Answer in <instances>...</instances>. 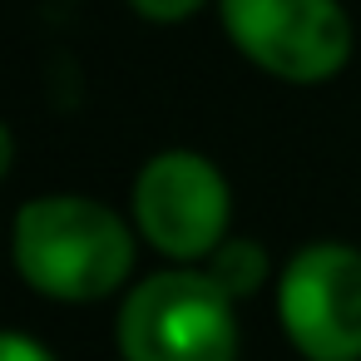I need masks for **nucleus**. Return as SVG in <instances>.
I'll return each instance as SVG.
<instances>
[{
	"instance_id": "nucleus-9",
	"label": "nucleus",
	"mask_w": 361,
	"mask_h": 361,
	"mask_svg": "<svg viewBox=\"0 0 361 361\" xmlns=\"http://www.w3.org/2000/svg\"><path fill=\"white\" fill-rule=\"evenodd\" d=\"M11 159H16V139H11V129L0 124V178L11 173Z\"/></svg>"
},
{
	"instance_id": "nucleus-5",
	"label": "nucleus",
	"mask_w": 361,
	"mask_h": 361,
	"mask_svg": "<svg viewBox=\"0 0 361 361\" xmlns=\"http://www.w3.org/2000/svg\"><path fill=\"white\" fill-rule=\"evenodd\" d=\"M277 317L307 361H361V247L312 243L277 277Z\"/></svg>"
},
{
	"instance_id": "nucleus-4",
	"label": "nucleus",
	"mask_w": 361,
	"mask_h": 361,
	"mask_svg": "<svg viewBox=\"0 0 361 361\" xmlns=\"http://www.w3.org/2000/svg\"><path fill=\"white\" fill-rule=\"evenodd\" d=\"M233 193L213 159L193 149L154 154L134 178V223L164 257L198 267L228 243Z\"/></svg>"
},
{
	"instance_id": "nucleus-8",
	"label": "nucleus",
	"mask_w": 361,
	"mask_h": 361,
	"mask_svg": "<svg viewBox=\"0 0 361 361\" xmlns=\"http://www.w3.org/2000/svg\"><path fill=\"white\" fill-rule=\"evenodd\" d=\"M0 361H55L35 336H20V331H0Z\"/></svg>"
},
{
	"instance_id": "nucleus-6",
	"label": "nucleus",
	"mask_w": 361,
	"mask_h": 361,
	"mask_svg": "<svg viewBox=\"0 0 361 361\" xmlns=\"http://www.w3.org/2000/svg\"><path fill=\"white\" fill-rule=\"evenodd\" d=\"M267 252H262V243H252V238H228L208 262H203V272L238 302V297H252L262 282H267Z\"/></svg>"
},
{
	"instance_id": "nucleus-3",
	"label": "nucleus",
	"mask_w": 361,
	"mask_h": 361,
	"mask_svg": "<svg viewBox=\"0 0 361 361\" xmlns=\"http://www.w3.org/2000/svg\"><path fill=\"white\" fill-rule=\"evenodd\" d=\"M233 50L282 85H326L351 60L341 0H218Z\"/></svg>"
},
{
	"instance_id": "nucleus-2",
	"label": "nucleus",
	"mask_w": 361,
	"mask_h": 361,
	"mask_svg": "<svg viewBox=\"0 0 361 361\" xmlns=\"http://www.w3.org/2000/svg\"><path fill=\"white\" fill-rule=\"evenodd\" d=\"M124 361H238L233 297L203 267L144 277L119 307Z\"/></svg>"
},
{
	"instance_id": "nucleus-7",
	"label": "nucleus",
	"mask_w": 361,
	"mask_h": 361,
	"mask_svg": "<svg viewBox=\"0 0 361 361\" xmlns=\"http://www.w3.org/2000/svg\"><path fill=\"white\" fill-rule=\"evenodd\" d=\"M129 6H134L144 20H154V25H178V20H188L193 11H203L208 0H129Z\"/></svg>"
},
{
	"instance_id": "nucleus-1",
	"label": "nucleus",
	"mask_w": 361,
	"mask_h": 361,
	"mask_svg": "<svg viewBox=\"0 0 361 361\" xmlns=\"http://www.w3.org/2000/svg\"><path fill=\"white\" fill-rule=\"evenodd\" d=\"M25 287L55 302H99L134 272L129 223L80 193H45L16 213L11 233Z\"/></svg>"
}]
</instances>
